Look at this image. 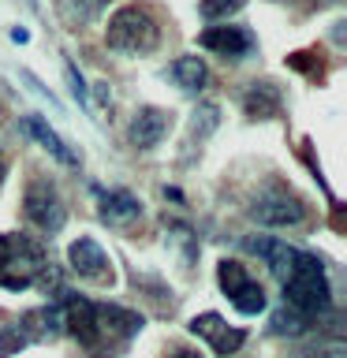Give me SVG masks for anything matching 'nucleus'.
Masks as SVG:
<instances>
[{"instance_id": "obj_1", "label": "nucleus", "mask_w": 347, "mask_h": 358, "mask_svg": "<svg viewBox=\"0 0 347 358\" xmlns=\"http://www.w3.org/2000/svg\"><path fill=\"white\" fill-rule=\"evenodd\" d=\"M284 306L302 313L306 321L332 310V287H329V276H325V265L318 254H310V250L295 254L291 276L284 280Z\"/></svg>"}, {"instance_id": "obj_2", "label": "nucleus", "mask_w": 347, "mask_h": 358, "mask_svg": "<svg viewBox=\"0 0 347 358\" xmlns=\"http://www.w3.org/2000/svg\"><path fill=\"white\" fill-rule=\"evenodd\" d=\"M105 45L120 56H150L161 45V22L150 4H123L108 15Z\"/></svg>"}, {"instance_id": "obj_3", "label": "nucleus", "mask_w": 347, "mask_h": 358, "mask_svg": "<svg viewBox=\"0 0 347 358\" xmlns=\"http://www.w3.org/2000/svg\"><path fill=\"white\" fill-rule=\"evenodd\" d=\"M49 265V250L22 231H0V287L27 291L41 280V268Z\"/></svg>"}, {"instance_id": "obj_4", "label": "nucleus", "mask_w": 347, "mask_h": 358, "mask_svg": "<svg viewBox=\"0 0 347 358\" xmlns=\"http://www.w3.org/2000/svg\"><path fill=\"white\" fill-rule=\"evenodd\" d=\"M250 220L262 224V228H295V224L306 220V201H302L295 190L288 183H276V179H269L254 190L250 198Z\"/></svg>"}, {"instance_id": "obj_5", "label": "nucleus", "mask_w": 347, "mask_h": 358, "mask_svg": "<svg viewBox=\"0 0 347 358\" xmlns=\"http://www.w3.org/2000/svg\"><path fill=\"white\" fill-rule=\"evenodd\" d=\"M217 284H220L224 295L232 299V306L239 313H246V317H254V313L265 310V287L257 284L239 262H232V257H224L217 265Z\"/></svg>"}, {"instance_id": "obj_6", "label": "nucleus", "mask_w": 347, "mask_h": 358, "mask_svg": "<svg viewBox=\"0 0 347 358\" xmlns=\"http://www.w3.org/2000/svg\"><path fill=\"white\" fill-rule=\"evenodd\" d=\"M22 213H27V220L34 228L56 235L67 224V206L60 198V190L52 183H45V179H34L27 187V194H22Z\"/></svg>"}, {"instance_id": "obj_7", "label": "nucleus", "mask_w": 347, "mask_h": 358, "mask_svg": "<svg viewBox=\"0 0 347 358\" xmlns=\"http://www.w3.org/2000/svg\"><path fill=\"white\" fill-rule=\"evenodd\" d=\"M67 262H71V268L83 280H90V284H112V280H116V268H112L105 246H101L94 235H78V239H71V246H67Z\"/></svg>"}, {"instance_id": "obj_8", "label": "nucleus", "mask_w": 347, "mask_h": 358, "mask_svg": "<svg viewBox=\"0 0 347 358\" xmlns=\"http://www.w3.org/2000/svg\"><path fill=\"white\" fill-rule=\"evenodd\" d=\"M146 317L134 313L127 306H116V302H94V332H97V343H108V340H120L127 343L134 332H142Z\"/></svg>"}, {"instance_id": "obj_9", "label": "nucleus", "mask_w": 347, "mask_h": 358, "mask_svg": "<svg viewBox=\"0 0 347 358\" xmlns=\"http://www.w3.org/2000/svg\"><path fill=\"white\" fill-rule=\"evenodd\" d=\"M239 105L246 112V120L262 123V120H276L284 112V90L276 78H254L239 90Z\"/></svg>"}, {"instance_id": "obj_10", "label": "nucleus", "mask_w": 347, "mask_h": 358, "mask_svg": "<svg viewBox=\"0 0 347 358\" xmlns=\"http://www.w3.org/2000/svg\"><path fill=\"white\" fill-rule=\"evenodd\" d=\"M190 332H194L198 340H206V343L213 347V355H220V358L235 355V351L246 343V332H243V329H232V324L224 321L220 313H213V310L198 313V317L190 321Z\"/></svg>"}, {"instance_id": "obj_11", "label": "nucleus", "mask_w": 347, "mask_h": 358, "mask_svg": "<svg viewBox=\"0 0 347 358\" xmlns=\"http://www.w3.org/2000/svg\"><path fill=\"white\" fill-rule=\"evenodd\" d=\"M198 45L217 56H228V60H239V56H250L254 52V34L246 27H228V22H213L198 34Z\"/></svg>"}, {"instance_id": "obj_12", "label": "nucleus", "mask_w": 347, "mask_h": 358, "mask_svg": "<svg viewBox=\"0 0 347 358\" xmlns=\"http://www.w3.org/2000/svg\"><path fill=\"white\" fill-rule=\"evenodd\" d=\"M60 313H64V332H71L83 347L94 351L97 347V332H94V302L78 291H64L60 295Z\"/></svg>"}, {"instance_id": "obj_13", "label": "nucleus", "mask_w": 347, "mask_h": 358, "mask_svg": "<svg viewBox=\"0 0 347 358\" xmlns=\"http://www.w3.org/2000/svg\"><path fill=\"white\" fill-rule=\"evenodd\" d=\"M239 246L246 254H257L262 262L269 265V273H273L280 284L291 276V265H295V246H288V243H280L273 239V235H246V239H239Z\"/></svg>"}, {"instance_id": "obj_14", "label": "nucleus", "mask_w": 347, "mask_h": 358, "mask_svg": "<svg viewBox=\"0 0 347 358\" xmlns=\"http://www.w3.org/2000/svg\"><path fill=\"white\" fill-rule=\"evenodd\" d=\"M168 127H172V112L153 108V105H142V108L131 116L127 138H131V145H139V150H157V145L164 142Z\"/></svg>"}, {"instance_id": "obj_15", "label": "nucleus", "mask_w": 347, "mask_h": 358, "mask_svg": "<svg viewBox=\"0 0 347 358\" xmlns=\"http://www.w3.org/2000/svg\"><path fill=\"white\" fill-rule=\"evenodd\" d=\"M97 213L105 224H131V220L142 217V201L134 198L127 187L97 190Z\"/></svg>"}, {"instance_id": "obj_16", "label": "nucleus", "mask_w": 347, "mask_h": 358, "mask_svg": "<svg viewBox=\"0 0 347 358\" xmlns=\"http://www.w3.org/2000/svg\"><path fill=\"white\" fill-rule=\"evenodd\" d=\"M168 78L183 90V94H201L209 86V67L198 56H179V60L168 67Z\"/></svg>"}, {"instance_id": "obj_17", "label": "nucleus", "mask_w": 347, "mask_h": 358, "mask_svg": "<svg viewBox=\"0 0 347 358\" xmlns=\"http://www.w3.org/2000/svg\"><path fill=\"white\" fill-rule=\"evenodd\" d=\"M19 127L27 131L30 138L41 145V150H49V157H56V161H64V164H75L71 150H67V145L60 142V134H56V131H52L41 116H22V120H19Z\"/></svg>"}, {"instance_id": "obj_18", "label": "nucleus", "mask_w": 347, "mask_h": 358, "mask_svg": "<svg viewBox=\"0 0 347 358\" xmlns=\"http://www.w3.org/2000/svg\"><path fill=\"white\" fill-rule=\"evenodd\" d=\"M108 4L112 0H60V15H64L67 27H86V22H94Z\"/></svg>"}, {"instance_id": "obj_19", "label": "nucleus", "mask_w": 347, "mask_h": 358, "mask_svg": "<svg viewBox=\"0 0 347 358\" xmlns=\"http://www.w3.org/2000/svg\"><path fill=\"white\" fill-rule=\"evenodd\" d=\"M217 127H220V108L209 105V101H201V105L194 108V116H190V134H187V142H190V145H194V142L201 145Z\"/></svg>"}, {"instance_id": "obj_20", "label": "nucleus", "mask_w": 347, "mask_h": 358, "mask_svg": "<svg viewBox=\"0 0 347 358\" xmlns=\"http://www.w3.org/2000/svg\"><path fill=\"white\" fill-rule=\"evenodd\" d=\"M306 329H310V321L302 317V313H295L291 306H276L273 317H269V332L273 336H288L291 340V336H302Z\"/></svg>"}, {"instance_id": "obj_21", "label": "nucleus", "mask_w": 347, "mask_h": 358, "mask_svg": "<svg viewBox=\"0 0 347 358\" xmlns=\"http://www.w3.org/2000/svg\"><path fill=\"white\" fill-rule=\"evenodd\" d=\"M239 8H246V0H198V15L217 22V19H228L235 15Z\"/></svg>"}, {"instance_id": "obj_22", "label": "nucleus", "mask_w": 347, "mask_h": 358, "mask_svg": "<svg viewBox=\"0 0 347 358\" xmlns=\"http://www.w3.org/2000/svg\"><path fill=\"white\" fill-rule=\"evenodd\" d=\"M302 358H347V343L340 336H321L318 343H310L302 351Z\"/></svg>"}, {"instance_id": "obj_23", "label": "nucleus", "mask_w": 347, "mask_h": 358, "mask_svg": "<svg viewBox=\"0 0 347 358\" xmlns=\"http://www.w3.org/2000/svg\"><path fill=\"white\" fill-rule=\"evenodd\" d=\"M27 343H30V336H27V329H22V324H8V329H0V358L22 351Z\"/></svg>"}, {"instance_id": "obj_24", "label": "nucleus", "mask_w": 347, "mask_h": 358, "mask_svg": "<svg viewBox=\"0 0 347 358\" xmlns=\"http://www.w3.org/2000/svg\"><path fill=\"white\" fill-rule=\"evenodd\" d=\"M288 67H295V71H302V75H321L325 60H321L318 49H299V52L288 56Z\"/></svg>"}, {"instance_id": "obj_25", "label": "nucleus", "mask_w": 347, "mask_h": 358, "mask_svg": "<svg viewBox=\"0 0 347 358\" xmlns=\"http://www.w3.org/2000/svg\"><path fill=\"white\" fill-rule=\"evenodd\" d=\"M64 78H67V86H71V94H75V101H78V105H90V90H86V83H83V75H78L75 71V64L71 60H67L64 64Z\"/></svg>"}, {"instance_id": "obj_26", "label": "nucleus", "mask_w": 347, "mask_h": 358, "mask_svg": "<svg viewBox=\"0 0 347 358\" xmlns=\"http://www.w3.org/2000/svg\"><path fill=\"white\" fill-rule=\"evenodd\" d=\"M168 358H201V355L194 351V347H176V351L168 355Z\"/></svg>"}, {"instance_id": "obj_27", "label": "nucleus", "mask_w": 347, "mask_h": 358, "mask_svg": "<svg viewBox=\"0 0 347 358\" xmlns=\"http://www.w3.org/2000/svg\"><path fill=\"white\" fill-rule=\"evenodd\" d=\"M11 41H19V45H27V41H30V34H27V30H22V27H15V30H11Z\"/></svg>"}, {"instance_id": "obj_28", "label": "nucleus", "mask_w": 347, "mask_h": 358, "mask_svg": "<svg viewBox=\"0 0 347 358\" xmlns=\"http://www.w3.org/2000/svg\"><path fill=\"white\" fill-rule=\"evenodd\" d=\"M332 41H336V45L347 41V38H344V22H336V27H332Z\"/></svg>"}, {"instance_id": "obj_29", "label": "nucleus", "mask_w": 347, "mask_h": 358, "mask_svg": "<svg viewBox=\"0 0 347 358\" xmlns=\"http://www.w3.org/2000/svg\"><path fill=\"white\" fill-rule=\"evenodd\" d=\"M4 176H8V157H4V150H0V183H4Z\"/></svg>"}, {"instance_id": "obj_30", "label": "nucleus", "mask_w": 347, "mask_h": 358, "mask_svg": "<svg viewBox=\"0 0 347 358\" xmlns=\"http://www.w3.org/2000/svg\"><path fill=\"white\" fill-rule=\"evenodd\" d=\"M329 4H340V0H329Z\"/></svg>"}]
</instances>
